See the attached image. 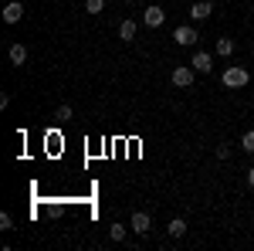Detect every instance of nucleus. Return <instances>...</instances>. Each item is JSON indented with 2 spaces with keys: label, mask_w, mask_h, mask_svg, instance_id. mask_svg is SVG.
<instances>
[{
  "label": "nucleus",
  "mask_w": 254,
  "mask_h": 251,
  "mask_svg": "<svg viewBox=\"0 0 254 251\" xmlns=\"http://www.w3.org/2000/svg\"><path fill=\"white\" fill-rule=\"evenodd\" d=\"M248 82H251V75H248L241 65H231V68L224 72V85H227V88H244Z\"/></svg>",
  "instance_id": "nucleus-1"
},
{
  "label": "nucleus",
  "mask_w": 254,
  "mask_h": 251,
  "mask_svg": "<svg viewBox=\"0 0 254 251\" xmlns=\"http://www.w3.org/2000/svg\"><path fill=\"white\" fill-rule=\"evenodd\" d=\"M173 41L180 44V48H193L196 41H200V34H196V27H187V24H180L173 31Z\"/></svg>",
  "instance_id": "nucleus-2"
},
{
  "label": "nucleus",
  "mask_w": 254,
  "mask_h": 251,
  "mask_svg": "<svg viewBox=\"0 0 254 251\" xmlns=\"http://www.w3.org/2000/svg\"><path fill=\"white\" fill-rule=\"evenodd\" d=\"M193 78H196L193 65H190V68H187V65L173 68V85H176V88H190V85H193Z\"/></svg>",
  "instance_id": "nucleus-3"
},
{
  "label": "nucleus",
  "mask_w": 254,
  "mask_h": 251,
  "mask_svg": "<svg viewBox=\"0 0 254 251\" xmlns=\"http://www.w3.org/2000/svg\"><path fill=\"white\" fill-rule=\"evenodd\" d=\"M163 20H166V10L156 7V3L142 10V24H146V27H163Z\"/></svg>",
  "instance_id": "nucleus-4"
},
{
  "label": "nucleus",
  "mask_w": 254,
  "mask_h": 251,
  "mask_svg": "<svg viewBox=\"0 0 254 251\" xmlns=\"http://www.w3.org/2000/svg\"><path fill=\"white\" fill-rule=\"evenodd\" d=\"M149 224H153V221H149V214H146V211H136V214H132V221H129V231L146 234V231H149Z\"/></svg>",
  "instance_id": "nucleus-5"
},
{
  "label": "nucleus",
  "mask_w": 254,
  "mask_h": 251,
  "mask_svg": "<svg viewBox=\"0 0 254 251\" xmlns=\"http://www.w3.org/2000/svg\"><path fill=\"white\" fill-rule=\"evenodd\" d=\"M210 14H214V3H210V0H196L193 7H190V17L193 20H207Z\"/></svg>",
  "instance_id": "nucleus-6"
},
{
  "label": "nucleus",
  "mask_w": 254,
  "mask_h": 251,
  "mask_svg": "<svg viewBox=\"0 0 254 251\" xmlns=\"http://www.w3.org/2000/svg\"><path fill=\"white\" fill-rule=\"evenodd\" d=\"M190 65H193V72H200V75H210V68H214V65H210V55H207V51H196Z\"/></svg>",
  "instance_id": "nucleus-7"
},
{
  "label": "nucleus",
  "mask_w": 254,
  "mask_h": 251,
  "mask_svg": "<svg viewBox=\"0 0 254 251\" xmlns=\"http://www.w3.org/2000/svg\"><path fill=\"white\" fill-rule=\"evenodd\" d=\"M20 17H24V7H20L17 0H14V3H7V7H3V20H7V24H17Z\"/></svg>",
  "instance_id": "nucleus-8"
},
{
  "label": "nucleus",
  "mask_w": 254,
  "mask_h": 251,
  "mask_svg": "<svg viewBox=\"0 0 254 251\" xmlns=\"http://www.w3.org/2000/svg\"><path fill=\"white\" fill-rule=\"evenodd\" d=\"M7 55H10V65H27V48H24V44H10V51H7Z\"/></svg>",
  "instance_id": "nucleus-9"
},
{
  "label": "nucleus",
  "mask_w": 254,
  "mask_h": 251,
  "mask_svg": "<svg viewBox=\"0 0 254 251\" xmlns=\"http://www.w3.org/2000/svg\"><path fill=\"white\" fill-rule=\"evenodd\" d=\"M166 234H170V238H183V234H187V224H183V217H173V221L166 224Z\"/></svg>",
  "instance_id": "nucleus-10"
},
{
  "label": "nucleus",
  "mask_w": 254,
  "mask_h": 251,
  "mask_svg": "<svg viewBox=\"0 0 254 251\" xmlns=\"http://www.w3.org/2000/svg\"><path fill=\"white\" fill-rule=\"evenodd\" d=\"M119 38H122V41L136 38V20H122V24H119Z\"/></svg>",
  "instance_id": "nucleus-11"
},
{
  "label": "nucleus",
  "mask_w": 254,
  "mask_h": 251,
  "mask_svg": "<svg viewBox=\"0 0 254 251\" xmlns=\"http://www.w3.org/2000/svg\"><path fill=\"white\" fill-rule=\"evenodd\" d=\"M231 51H234V41L231 38H217V55H220V58H227Z\"/></svg>",
  "instance_id": "nucleus-12"
},
{
  "label": "nucleus",
  "mask_w": 254,
  "mask_h": 251,
  "mask_svg": "<svg viewBox=\"0 0 254 251\" xmlns=\"http://www.w3.org/2000/svg\"><path fill=\"white\" fill-rule=\"evenodd\" d=\"M241 150L244 153H254V129H248V133L241 136Z\"/></svg>",
  "instance_id": "nucleus-13"
},
{
  "label": "nucleus",
  "mask_w": 254,
  "mask_h": 251,
  "mask_svg": "<svg viewBox=\"0 0 254 251\" xmlns=\"http://www.w3.org/2000/svg\"><path fill=\"white\" fill-rule=\"evenodd\" d=\"M109 238H112V241H126V224H112V228H109Z\"/></svg>",
  "instance_id": "nucleus-14"
},
{
  "label": "nucleus",
  "mask_w": 254,
  "mask_h": 251,
  "mask_svg": "<svg viewBox=\"0 0 254 251\" xmlns=\"http://www.w3.org/2000/svg\"><path fill=\"white\" fill-rule=\"evenodd\" d=\"M85 10L88 14H102L105 10V0H85Z\"/></svg>",
  "instance_id": "nucleus-15"
},
{
  "label": "nucleus",
  "mask_w": 254,
  "mask_h": 251,
  "mask_svg": "<svg viewBox=\"0 0 254 251\" xmlns=\"http://www.w3.org/2000/svg\"><path fill=\"white\" fill-rule=\"evenodd\" d=\"M0 231H14V217H10L7 211L0 214Z\"/></svg>",
  "instance_id": "nucleus-16"
},
{
  "label": "nucleus",
  "mask_w": 254,
  "mask_h": 251,
  "mask_svg": "<svg viewBox=\"0 0 254 251\" xmlns=\"http://www.w3.org/2000/svg\"><path fill=\"white\" fill-rule=\"evenodd\" d=\"M227 156H231V143H220L217 146V160H227Z\"/></svg>",
  "instance_id": "nucleus-17"
},
{
  "label": "nucleus",
  "mask_w": 254,
  "mask_h": 251,
  "mask_svg": "<svg viewBox=\"0 0 254 251\" xmlns=\"http://www.w3.org/2000/svg\"><path fill=\"white\" fill-rule=\"evenodd\" d=\"M58 119H71V105H61V109H58Z\"/></svg>",
  "instance_id": "nucleus-18"
},
{
  "label": "nucleus",
  "mask_w": 254,
  "mask_h": 251,
  "mask_svg": "<svg viewBox=\"0 0 254 251\" xmlns=\"http://www.w3.org/2000/svg\"><path fill=\"white\" fill-rule=\"evenodd\" d=\"M248 187H254V167L248 170Z\"/></svg>",
  "instance_id": "nucleus-19"
},
{
  "label": "nucleus",
  "mask_w": 254,
  "mask_h": 251,
  "mask_svg": "<svg viewBox=\"0 0 254 251\" xmlns=\"http://www.w3.org/2000/svg\"><path fill=\"white\" fill-rule=\"evenodd\" d=\"M129 3H132V0H129Z\"/></svg>",
  "instance_id": "nucleus-20"
}]
</instances>
